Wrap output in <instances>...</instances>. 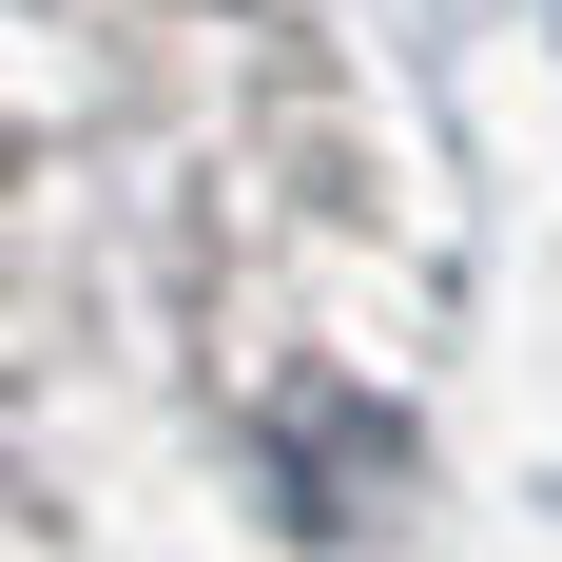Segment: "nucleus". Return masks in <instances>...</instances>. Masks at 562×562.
Instances as JSON below:
<instances>
[{
  "mask_svg": "<svg viewBox=\"0 0 562 562\" xmlns=\"http://www.w3.org/2000/svg\"><path fill=\"white\" fill-rule=\"evenodd\" d=\"M447 233L311 20L0 0V562H389Z\"/></svg>",
  "mask_w": 562,
  "mask_h": 562,
  "instance_id": "obj_1",
  "label": "nucleus"
}]
</instances>
